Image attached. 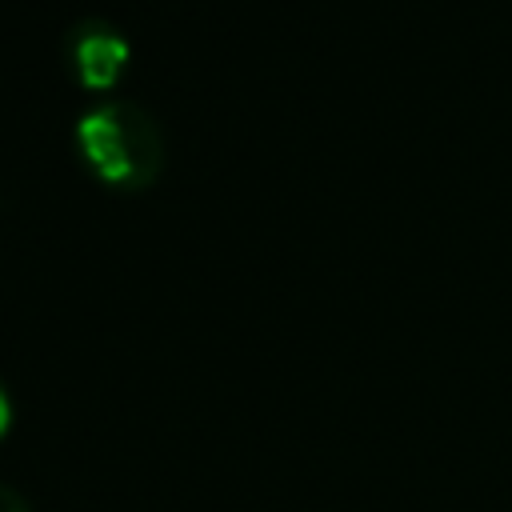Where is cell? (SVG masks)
I'll list each match as a JSON object with an SVG mask.
<instances>
[{
  "label": "cell",
  "mask_w": 512,
  "mask_h": 512,
  "mask_svg": "<svg viewBox=\"0 0 512 512\" xmlns=\"http://www.w3.org/2000/svg\"><path fill=\"white\" fill-rule=\"evenodd\" d=\"M12 416H16V408H12V392H8V384L0 380V440H4L8 428H12Z\"/></svg>",
  "instance_id": "4"
},
{
  "label": "cell",
  "mask_w": 512,
  "mask_h": 512,
  "mask_svg": "<svg viewBox=\"0 0 512 512\" xmlns=\"http://www.w3.org/2000/svg\"><path fill=\"white\" fill-rule=\"evenodd\" d=\"M72 144L92 180L136 196L156 188L168 168V136L152 108L128 96H92L72 124Z\"/></svg>",
  "instance_id": "1"
},
{
  "label": "cell",
  "mask_w": 512,
  "mask_h": 512,
  "mask_svg": "<svg viewBox=\"0 0 512 512\" xmlns=\"http://www.w3.org/2000/svg\"><path fill=\"white\" fill-rule=\"evenodd\" d=\"M60 60H64L72 84H80L92 96H108L120 84V76L128 72L132 40L108 16H76L64 28Z\"/></svg>",
  "instance_id": "2"
},
{
  "label": "cell",
  "mask_w": 512,
  "mask_h": 512,
  "mask_svg": "<svg viewBox=\"0 0 512 512\" xmlns=\"http://www.w3.org/2000/svg\"><path fill=\"white\" fill-rule=\"evenodd\" d=\"M0 512H32V508L12 484H0Z\"/></svg>",
  "instance_id": "3"
}]
</instances>
